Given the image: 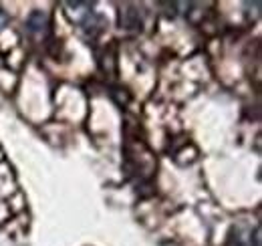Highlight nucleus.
I'll return each instance as SVG.
<instances>
[{"label":"nucleus","instance_id":"f257e3e1","mask_svg":"<svg viewBox=\"0 0 262 246\" xmlns=\"http://www.w3.org/2000/svg\"><path fill=\"white\" fill-rule=\"evenodd\" d=\"M6 20H8V18H6V14H4L2 10H0V29H2L4 25H6Z\"/></svg>","mask_w":262,"mask_h":246}]
</instances>
